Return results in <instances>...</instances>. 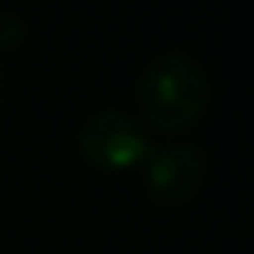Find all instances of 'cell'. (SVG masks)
Here are the masks:
<instances>
[{
    "label": "cell",
    "mask_w": 254,
    "mask_h": 254,
    "mask_svg": "<svg viewBox=\"0 0 254 254\" xmlns=\"http://www.w3.org/2000/svg\"><path fill=\"white\" fill-rule=\"evenodd\" d=\"M142 116L158 132H187L209 106V74L187 52H161L142 68L135 81Z\"/></svg>",
    "instance_id": "1"
},
{
    "label": "cell",
    "mask_w": 254,
    "mask_h": 254,
    "mask_svg": "<svg viewBox=\"0 0 254 254\" xmlns=\"http://www.w3.org/2000/svg\"><path fill=\"white\" fill-rule=\"evenodd\" d=\"M77 148L84 161L100 171H126L145 164L151 155V138L135 116L123 110H100L81 126Z\"/></svg>",
    "instance_id": "2"
},
{
    "label": "cell",
    "mask_w": 254,
    "mask_h": 254,
    "mask_svg": "<svg viewBox=\"0 0 254 254\" xmlns=\"http://www.w3.org/2000/svg\"><path fill=\"white\" fill-rule=\"evenodd\" d=\"M206 177V155L196 145H164L145 158V190L164 209L190 203Z\"/></svg>",
    "instance_id": "3"
},
{
    "label": "cell",
    "mask_w": 254,
    "mask_h": 254,
    "mask_svg": "<svg viewBox=\"0 0 254 254\" xmlns=\"http://www.w3.org/2000/svg\"><path fill=\"white\" fill-rule=\"evenodd\" d=\"M23 39H26V19L19 16V13L3 10L0 13V52L16 49Z\"/></svg>",
    "instance_id": "4"
}]
</instances>
